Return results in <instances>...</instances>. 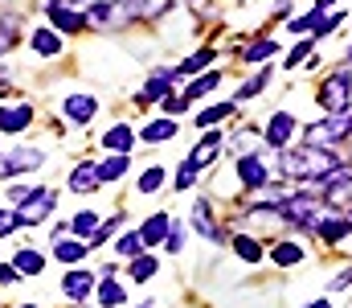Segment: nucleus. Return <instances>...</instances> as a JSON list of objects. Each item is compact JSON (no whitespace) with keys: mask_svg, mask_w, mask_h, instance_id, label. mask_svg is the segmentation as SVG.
<instances>
[{"mask_svg":"<svg viewBox=\"0 0 352 308\" xmlns=\"http://www.w3.org/2000/svg\"><path fill=\"white\" fill-rule=\"evenodd\" d=\"M311 230H316L324 243H340V238H349V234H352V218H349V214H324Z\"/></svg>","mask_w":352,"mask_h":308,"instance_id":"11","label":"nucleus"},{"mask_svg":"<svg viewBox=\"0 0 352 308\" xmlns=\"http://www.w3.org/2000/svg\"><path fill=\"white\" fill-rule=\"evenodd\" d=\"M180 247H184V226H180V222H173V226H168V238H164V251H168V255H176Z\"/></svg>","mask_w":352,"mask_h":308,"instance_id":"42","label":"nucleus"},{"mask_svg":"<svg viewBox=\"0 0 352 308\" xmlns=\"http://www.w3.org/2000/svg\"><path fill=\"white\" fill-rule=\"evenodd\" d=\"M127 271H131V280H135V284H148V280L156 276V255H144V251H140V255L131 259V267H127Z\"/></svg>","mask_w":352,"mask_h":308,"instance_id":"30","label":"nucleus"},{"mask_svg":"<svg viewBox=\"0 0 352 308\" xmlns=\"http://www.w3.org/2000/svg\"><path fill=\"white\" fill-rule=\"evenodd\" d=\"M21 308H37V305H21Z\"/></svg>","mask_w":352,"mask_h":308,"instance_id":"51","label":"nucleus"},{"mask_svg":"<svg viewBox=\"0 0 352 308\" xmlns=\"http://www.w3.org/2000/svg\"><path fill=\"white\" fill-rule=\"evenodd\" d=\"M12 267H16L21 276H41V271H45V259H41L37 251H16V255H12Z\"/></svg>","mask_w":352,"mask_h":308,"instance_id":"28","label":"nucleus"},{"mask_svg":"<svg viewBox=\"0 0 352 308\" xmlns=\"http://www.w3.org/2000/svg\"><path fill=\"white\" fill-rule=\"evenodd\" d=\"M168 226H173V218H168L164 209H160V214H152V218H148V222L140 226V238H144V251H148V247H156V243H164V238H168Z\"/></svg>","mask_w":352,"mask_h":308,"instance_id":"17","label":"nucleus"},{"mask_svg":"<svg viewBox=\"0 0 352 308\" xmlns=\"http://www.w3.org/2000/svg\"><path fill=\"white\" fill-rule=\"evenodd\" d=\"M16 280H21V271L12 263H0V284H16Z\"/></svg>","mask_w":352,"mask_h":308,"instance_id":"47","label":"nucleus"},{"mask_svg":"<svg viewBox=\"0 0 352 308\" xmlns=\"http://www.w3.org/2000/svg\"><path fill=\"white\" fill-rule=\"evenodd\" d=\"M213 58H217V50H213V45H201L197 54H188V58H184V62L176 66V79H188V74H197V70H205V66H209Z\"/></svg>","mask_w":352,"mask_h":308,"instance_id":"22","label":"nucleus"},{"mask_svg":"<svg viewBox=\"0 0 352 308\" xmlns=\"http://www.w3.org/2000/svg\"><path fill=\"white\" fill-rule=\"evenodd\" d=\"M316 99L324 107V115H344L352 111V70H332L324 83H320V91H316Z\"/></svg>","mask_w":352,"mask_h":308,"instance_id":"4","label":"nucleus"},{"mask_svg":"<svg viewBox=\"0 0 352 308\" xmlns=\"http://www.w3.org/2000/svg\"><path fill=\"white\" fill-rule=\"evenodd\" d=\"M234 251H238L246 263H258V259H263V247H258V238H250V234H238V238H234Z\"/></svg>","mask_w":352,"mask_h":308,"instance_id":"33","label":"nucleus"},{"mask_svg":"<svg viewBox=\"0 0 352 308\" xmlns=\"http://www.w3.org/2000/svg\"><path fill=\"white\" fill-rule=\"evenodd\" d=\"M21 226V218H16V209H0V234H12Z\"/></svg>","mask_w":352,"mask_h":308,"instance_id":"45","label":"nucleus"},{"mask_svg":"<svg viewBox=\"0 0 352 308\" xmlns=\"http://www.w3.org/2000/svg\"><path fill=\"white\" fill-rule=\"evenodd\" d=\"M217 87H221V74H217V70H205L201 79H192V83L184 87V99H188V103H192V99H205V95H213Z\"/></svg>","mask_w":352,"mask_h":308,"instance_id":"23","label":"nucleus"},{"mask_svg":"<svg viewBox=\"0 0 352 308\" xmlns=\"http://www.w3.org/2000/svg\"><path fill=\"white\" fill-rule=\"evenodd\" d=\"M123 222H127L123 214H111V218H107V222H102V226H98V230L90 234V243H87V247H102V243H107V238H111V234H115V230L123 226Z\"/></svg>","mask_w":352,"mask_h":308,"instance_id":"35","label":"nucleus"},{"mask_svg":"<svg viewBox=\"0 0 352 308\" xmlns=\"http://www.w3.org/2000/svg\"><path fill=\"white\" fill-rule=\"evenodd\" d=\"M320 4H336V0H320Z\"/></svg>","mask_w":352,"mask_h":308,"instance_id":"50","label":"nucleus"},{"mask_svg":"<svg viewBox=\"0 0 352 308\" xmlns=\"http://www.w3.org/2000/svg\"><path fill=\"white\" fill-rule=\"evenodd\" d=\"M4 165H8V173L16 177V173H29V169L45 165V152H41V148H29V144H12V148L4 152Z\"/></svg>","mask_w":352,"mask_h":308,"instance_id":"7","label":"nucleus"},{"mask_svg":"<svg viewBox=\"0 0 352 308\" xmlns=\"http://www.w3.org/2000/svg\"><path fill=\"white\" fill-rule=\"evenodd\" d=\"M270 259H274L278 267H295V263H303V247H299V243H274V247H270Z\"/></svg>","mask_w":352,"mask_h":308,"instance_id":"26","label":"nucleus"},{"mask_svg":"<svg viewBox=\"0 0 352 308\" xmlns=\"http://www.w3.org/2000/svg\"><path fill=\"white\" fill-rule=\"evenodd\" d=\"M291 136H295V115L291 111H274L270 123H266V144L270 148H287Z\"/></svg>","mask_w":352,"mask_h":308,"instance_id":"10","label":"nucleus"},{"mask_svg":"<svg viewBox=\"0 0 352 308\" xmlns=\"http://www.w3.org/2000/svg\"><path fill=\"white\" fill-rule=\"evenodd\" d=\"M127 165H131L127 156H111V161H102V165H98V181H102V185H115V181L127 173Z\"/></svg>","mask_w":352,"mask_h":308,"instance_id":"29","label":"nucleus"},{"mask_svg":"<svg viewBox=\"0 0 352 308\" xmlns=\"http://www.w3.org/2000/svg\"><path fill=\"white\" fill-rule=\"evenodd\" d=\"M230 148H234V152H242V156H250V152H254V132H250V127H246V132H238V136L230 140Z\"/></svg>","mask_w":352,"mask_h":308,"instance_id":"41","label":"nucleus"},{"mask_svg":"<svg viewBox=\"0 0 352 308\" xmlns=\"http://www.w3.org/2000/svg\"><path fill=\"white\" fill-rule=\"evenodd\" d=\"M62 111H66V119H70V123H90V119H94V111H98V103H94V95H70Z\"/></svg>","mask_w":352,"mask_h":308,"instance_id":"19","label":"nucleus"},{"mask_svg":"<svg viewBox=\"0 0 352 308\" xmlns=\"http://www.w3.org/2000/svg\"><path fill=\"white\" fill-rule=\"evenodd\" d=\"M16 50V17H0V58Z\"/></svg>","mask_w":352,"mask_h":308,"instance_id":"34","label":"nucleus"},{"mask_svg":"<svg viewBox=\"0 0 352 308\" xmlns=\"http://www.w3.org/2000/svg\"><path fill=\"white\" fill-rule=\"evenodd\" d=\"M131 144H135V132H131L127 123H115V127H107V132H102V148H107V152H115V156H127V152H131Z\"/></svg>","mask_w":352,"mask_h":308,"instance_id":"15","label":"nucleus"},{"mask_svg":"<svg viewBox=\"0 0 352 308\" xmlns=\"http://www.w3.org/2000/svg\"><path fill=\"white\" fill-rule=\"evenodd\" d=\"M160 185H164V169H156V165H152V169L140 177V194H156Z\"/></svg>","mask_w":352,"mask_h":308,"instance_id":"39","label":"nucleus"},{"mask_svg":"<svg viewBox=\"0 0 352 308\" xmlns=\"http://www.w3.org/2000/svg\"><path fill=\"white\" fill-rule=\"evenodd\" d=\"M115 251H119V255H131V259H135V255L144 251V238H140V230H131V234H123V238L115 243Z\"/></svg>","mask_w":352,"mask_h":308,"instance_id":"37","label":"nucleus"},{"mask_svg":"<svg viewBox=\"0 0 352 308\" xmlns=\"http://www.w3.org/2000/svg\"><path fill=\"white\" fill-rule=\"evenodd\" d=\"M173 83H176V70H156L144 87H140V95H135V103L140 107H148V103H160L164 95H173Z\"/></svg>","mask_w":352,"mask_h":308,"instance_id":"8","label":"nucleus"},{"mask_svg":"<svg viewBox=\"0 0 352 308\" xmlns=\"http://www.w3.org/2000/svg\"><path fill=\"white\" fill-rule=\"evenodd\" d=\"M70 230H74L78 238H90V234L98 230V218H94L90 209H78V214H74V222H70Z\"/></svg>","mask_w":352,"mask_h":308,"instance_id":"36","label":"nucleus"},{"mask_svg":"<svg viewBox=\"0 0 352 308\" xmlns=\"http://www.w3.org/2000/svg\"><path fill=\"white\" fill-rule=\"evenodd\" d=\"M226 115H234V103H213V107H205V111L197 115V127H213V123H221Z\"/></svg>","mask_w":352,"mask_h":308,"instance_id":"32","label":"nucleus"},{"mask_svg":"<svg viewBox=\"0 0 352 308\" xmlns=\"http://www.w3.org/2000/svg\"><path fill=\"white\" fill-rule=\"evenodd\" d=\"M278 173L295 177V181H320V185H328L340 173V156L328 152V148H307V144L283 148L278 152Z\"/></svg>","mask_w":352,"mask_h":308,"instance_id":"1","label":"nucleus"},{"mask_svg":"<svg viewBox=\"0 0 352 308\" xmlns=\"http://www.w3.org/2000/svg\"><path fill=\"white\" fill-rule=\"evenodd\" d=\"M307 54H311V37H307V41H299V45H295V50L287 54V66H299V62H303Z\"/></svg>","mask_w":352,"mask_h":308,"instance_id":"44","label":"nucleus"},{"mask_svg":"<svg viewBox=\"0 0 352 308\" xmlns=\"http://www.w3.org/2000/svg\"><path fill=\"white\" fill-rule=\"evenodd\" d=\"M349 284H352V267H349V271H340V276H336V280L328 284V292H344Z\"/></svg>","mask_w":352,"mask_h":308,"instance_id":"46","label":"nucleus"},{"mask_svg":"<svg viewBox=\"0 0 352 308\" xmlns=\"http://www.w3.org/2000/svg\"><path fill=\"white\" fill-rule=\"evenodd\" d=\"M123 8L135 21H156V17H164L173 8V0H123Z\"/></svg>","mask_w":352,"mask_h":308,"instance_id":"18","label":"nucleus"},{"mask_svg":"<svg viewBox=\"0 0 352 308\" xmlns=\"http://www.w3.org/2000/svg\"><path fill=\"white\" fill-rule=\"evenodd\" d=\"M25 198H29V189H25V185H8V202H25Z\"/></svg>","mask_w":352,"mask_h":308,"instance_id":"48","label":"nucleus"},{"mask_svg":"<svg viewBox=\"0 0 352 308\" xmlns=\"http://www.w3.org/2000/svg\"><path fill=\"white\" fill-rule=\"evenodd\" d=\"M352 136V111H344V115H324L320 123H307L303 127V144L307 148H336V144H344Z\"/></svg>","mask_w":352,"mask_h":308,"instance_id":"2","label":"nucleus"},{"mask_svg":"<svg viewBox=\"0 0 352 308\" xmlns=\"http://www.w3.org/2000/svg\"><path fill=\"white\" fill-rule=\"evenodd\" d=\"M176 132H180V119H152V123H144V132H140V140L144 144H168L176 140Z\"/></svg>","mask_w":352,"mask_h":308,"instance_id":"14","label":"nucleus"},{"mask_svg":"<svg viewBox=\"0 0 352 308\" xmlns=\"http://www.w3.org/2000/svg\"><path fill=\"white\" fill-rule=\"evenodd\" d=\"M221 148H226V136H221V132H209V136H201V144L192 148V156H188V165H197V169H205V165H213V161L221 156Z\"/></svg>","mask_w":352,"mask_h":308,"instance_id":"12","label":"nucleus"},{"mask_svg":"<svg viewBox=\"0 0 352 308\" xmlns=\"http://www.w3.org/2000/svg\"><path fill=\"white\" fill-rule=\"evenodd\" d=\"M303 308H332V300H311V305H303Z\"/></svg>","mask_w":352,"mask_h":308,"instance_id":"49","label":"nucleus"},{"mask_svg":"<svg viewBox=\"0 0 352 308\" xmlns=\"http://www.w3.org/2000/svg\"><path fill=\"white\" fill-rule=\"evenodd\" d=\"M90 247L87 243H78V238H58V247H54V255H58V259H62V263H70V267H74V263H82V255H87Z\"/></svg>","mask_w":352,"mask_h":308,"instance_id":"27","label":"nucleus"},{"mask_svg":"<svg viewBox=\"0 0 352 308\" xmlns=\"http://www.w3.org/2000/svg\"><path fill=\"white\" fill-rule=\"evenodd\" d=\"M192 226L201 230V238L226 243V230H217V222H213V205H209V202H197V205H192Z\"/></svg>","mask_w":352,"mask_h":308,"instance_id":"16","label":"nucleus"},{"mask_svg":"<svg viewBox=\"0 0 352 308\" xmlns=\"http://www.w3.org/2000/svg\"><path fill=\"white\" fill-rule=\"evenodd\" d=\"M270 54H278V41H270V37H258V41H250V45L242 50V62H266Z\"/></svg>","mask_w":352,"mask_h":308,"instance_id":"31","label":"nucleus"},{"mask_svg":"<svg viewBox=\"0 0 352 308\" xmlns=\"http://www.w3.org/2000/svg\"><path fill=\"white\" fill-rule=\"evenodd\" d=\"M184 107H188V99H184V95H180V99H176V95H164V99H160V111H168L173 119L184 111Z\"/></svg>","mask_w":352,"mask_h":308,"instance_id":"43","label":"nucleus"},{"mask_svg":"<svg viewBox=\"0 0 352 308\" xmlns=\"http://www.w3.org/2000/svg\"><path fill=\"white\" fill-rule=\"evenodd\" d=\"M62 292H66L70 300H87L90 292H94V276H90L87 267H70L66 280H62Z\"/></svg>","mask_w":352,"mask_h":308,"instance_id":"13","label":"nucleus"},{"mask_svg":"<svg viewBox=\"0 0 352 308\" xmlns=\"http://www.w3.org/2000/svg\"><path fill=\"white\" fill-rule=\"evenodd\" d=\"M197 173H201V169H197V165H188V161H184V165H180V169H176L173 185H176V189H188V185H192V181H197Z\"/></svg>","mask_w":352,"mask_h":308,"instance_id":"40","label":"nucleus"},{"mask_svg":"<svg viewBox=\"0 0 352 308\" xmlns=\"http://www.w3.org/2000/svg\"><path fill=\"white\" fill-rule=\"evenodd\" d=\"M54 205H58V194L41 185V189H29V198L16 205V218H21V226H37L54 214Z\"/></svg>","mask_w":352,"mask_h":308,"instance_id":"5","label":"nucleus"},{"mask_svg":"<svg viewBox=\"0 0 352 308\" xmlns=\"http://www.w3.org/2000/svg\"><path fill=\"white\" fill-rule=\"evenodd\" d=\"M274 218L287 222V226H299V230H311L320 218H324V202L311 198V194H295V198H283L274 205Z\"/></svg>","mask_w":352,"mask_h":308,"instance_id":"3","label":"nucleus"},{"mask_svg":"<svg viewBox=\"0 0 352 308\" xmlns=\"http://www.w3.org/2000/svg\"><path fill=\"white\" fill-rule=\"evenodd\" d=\"M29 123H33V107H25V103L0 111V132H25Z\"/></svg>","mask_w":352,"mask_h":308,"instance_id":"20","label":"nucleus"},{"mask_svg":"<svg viewBox=\"0 0 352 308\" xmlns=\"http://www.w3.org/2000/svg\"><path fill=\"white\" fill-rule=\"evenodd\" d=\"M234 177H238V185L242 189H263L274 181V173H270V165H266V156L258 152H250V156H238V165H234Z\"/></svg>","mask_w":352,"mask_h":308,"instance_id":"6","label":"nucleus"},{"mask_svg":"<svg viewBox=\"0 0 352 308\" xmlns=\"http://www.w3.org/2000/svg\"><path fill=\"white\" fill-rule=\"evenodd\" d=\"M66 185H70L74 194H94V189L102 185V181H98V165H87V161H82V165L70 173V181H66Z\"/></svg>","mask_w":352,"mask_h":308,"instance_id":"21","label":"nucleus"},{"mask_svg":"<svg viewBox=\"0 0 352 308\" xmlns=\"http://www.w3.org/2000/svg\"><path fill=\"white\" fill-rule=\"evenodd\" d=\"M33 50H37L41 58H58V54H62V37H58L54 29H37V33H33Z\"/></svg>","mask_w":352,"mask_h":308,"instance_id":"25","label":"nucleus"},{"mask_svg":"<svg viewBox=\"0 0 352 308\" xmlns=\"http://www.w3.org/2000/svg\"><path fill=\"white\" fill-rule=\"evenodd\" d=\"M50 21L58 25V29H66V33H78V29H87V12L82 8H70V4H62V0H50Z\"/></svg>","mask_w":352,"mask_h":308,"instance_id":"9","label":"nucleus"},{"mask_svg":"<svg viewBox=\"0 0 352 308\" xmlns=\"http://www.w3.org/2000/svg\"><path fill=\"white\" fill-rule=\"evenodd\" d=\"M98 305H102V308H119V305H123V284H115V271H111V267L102 271V284H98Z\"/></svg>","mask_w":352,"mask_h":308,"instance_id":"24","label":"nucleus"},{"mask_svg":"<svg viewBox=\"0 0 352 308\" xmlns=\"http://www.w3.org/2000/svg\"><path fill=\"white\" fill-rule=\"evenodd\" d=\"M270 79H274L270 70H258V74H254V79H250V83H246L242 91H238V99H254V95L263 91V87H266V83H270Z\"/></svg>","mask_w":352,"mask_h":308,"instance_id":"38","label":"nucleus"}]
</instances>
